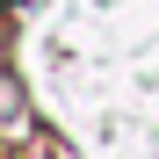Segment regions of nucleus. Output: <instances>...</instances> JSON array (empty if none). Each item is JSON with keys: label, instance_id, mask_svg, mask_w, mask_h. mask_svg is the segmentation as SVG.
Masks as SVG:
<instances>
[{"label": "nucleus", "instance_id": "1", "mask_svg": "<svg viewBox=\"0 0 159 159\" xmlns=\"http://www.w3.org/2000/svg\"><path fill=\"white\" fill-rule=\"evenodd\" d=\"M22 123H29V109H22V94L0 80V130H22Z\"/></svg>", "mask_w": 159, "mask_h": 159}]
</instances>
